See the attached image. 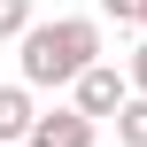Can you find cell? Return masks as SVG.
I'll list each match as a JSON object with an SVG mask.
<instances>
[{
  "mask_svg": "<svg viewBox=\"0 0 147 147\" xmlns=\"http://www.w3.org/2000/svg\"><path fill=\"white\" fill-rule=\"evenodd\" d=\"M31 116H39L31 109V85H0V140H23Z\"/></svg>",
  "mask_w": 147,
  "mask_h": 147,
  "instance_id": "obj_4",
  "label": "cell"
},
{
  "mask_svg": "<svg viewBox=\"0 0 147 147\" xmlns=\"http://www.w3.org/2000/svg\"><path fill=\"white\" fill-rule=\"evenodd\" d=\"M124 85H132V93H147V47L132 54V70H124Z\"/></svg>",
  "mask_w": 147,
  "mask_h": 147,
  "instance_id": "obj_7",
  "label": "cell"
},
{
  "mask_svg": "<svg viewBox=\"0 0 147 147\" xmlns=\"http://www.w3.org/2000/svg\"><path fill=\"white\" fill-rule=\"evenodd\" d=\"M23 23H31V0H0V39H16Z\"/></svg>",
  "mask_w": 147,
  "mask_h": 147,
  "instance_id": "obj_6",
  "label": "cell"
},
{
  "mask_svg": "<svg viewBox=\"0 0 147 147\" xmlns=\"http://www.w3.org/2000/svg\"><path fill=\"white\" fill-rule=\"evenodd\" d=\"M23 85H70L93 54H101V23L93 16H54V23H23Z\"/></svg>",
  "mask_w": 147,
  "mask_h": 147,
  "instance_id": "obj_1",
  "label": "cell"
},
{
  "mask_svg": "<svg viewBox=\"0 0 147 147\" xmlns=\"http://www.w3.org/2000/svg\"><path fill=\"white\" fill-rule=\"evenodd\" d=\"M116 140L147 147V93H124V101H116Z\"/></svg>",
  "mask_w": 147,
  "mask_h": 147,
  "instance_id": "obj_5",
  "label": "cell"
},
{
  "mask_svg": "<svg viewBox=\"0 0 147 147\" xmlns=\"http://www.w3.org/2000/svg\"><path fill=\"white\" fill-rule=\"evenodd\" d=\"M70 93H78V116H93V124H101V116H116V101H124L132 85H124V70H109V62L93 54V62L70 78Z\"/></svg>",
  "mask_w": 147,
  "mask_h": 147,
  "instance_id": "obj_2",
  "label": "cell"
},
{
  "mask_svg": "<svg viewBox=\"0 0 147 147\" xmlns=\"http://www.w3.org/2000/svg\"><path fill=\"white\" fill-rule=\"evenodd\" d=\"M101 8H109L116 23H140V0H101Z\"/></svg>",
  "mask_w": 147,
  "mask_h": 147,
  "instance_id": "obj_8",
  "label": "cell"
},
{
  "mask_svg": "<svg viewBox=\"0 0 147 147\" xmlns=\"http://www.w3.org/2000/svg\"><path fill=\"white\" fill-rule=\"evenodd\" d=\"M23 147H93V116H78V109H54V116H31Z\"/></svg>",
  "mask_w": 147,
  "mask_h": 147,
  "instance_id": "obj_3",
  "label": "cell"
},
{
  "mask_svg": "<svg viewBox=\"0 0 147 147\" xmlns=\"http://www.w3.org/2000/svg\"><path fill=\"white\" fill-rule=\"evenodd\" d=\"M140 23H147V0H140Z\"/></svg>",
  "mask_w": 147,
  "mask_h": 147,
  "instance_id": "obj_9",
  "label": "cell"
}]
</instances>
